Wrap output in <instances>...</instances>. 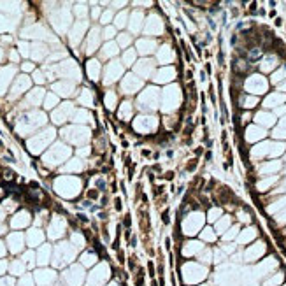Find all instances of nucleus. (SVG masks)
I'll use <instances>...</instances> for the list:
<instances>
[{
  "label": "nucleus",
  "instance_id": "f257e3e1",
  "mask_svg": "<svg viewBox=\"0 0 286 286\" xmlns=\"http://www.w3.org/2000/svg\"><path fill=\"white\" fill-rule=\"evenodd\" d=\"M23 269H25V267H23V263H20V262H14V263L11 265V270H12L14 276H20L21 272H23Z\"/></svg>",
  "mask_w": 286,
  "mask_h": 286
},
{
  "label": "nucleus",
  "instance_id": "f03ea898",
  "mask_svg": "<svg viewBox=\"0 0 286 286\" xmlns=\"http://www.w3.org/2000/svg\"><path fill=\"white\" fill-rule=\"evenodd\" d=\"M86 265H92V263H95L97 262V256L95 255H84V260H82Z\"/></svg>",
  "mask_w": 286,
  "mask_h": 286
},
{
  "label": "nucleus",
  "instance_id": "7ed1b4c3",
  "mask_svg": "<svg viewBox=\"0 0 286 286\" xmlns=\"http://www.w3.org/2000/svg\"><path fill=\"white\" fill-rule=\"evenodd\" d=\"M97 191H95V190H93V191H88V197H90V198H97Z\"/></svg>",
  "mask_w": 286,
  "mask_h": 286
}]
</instances>
